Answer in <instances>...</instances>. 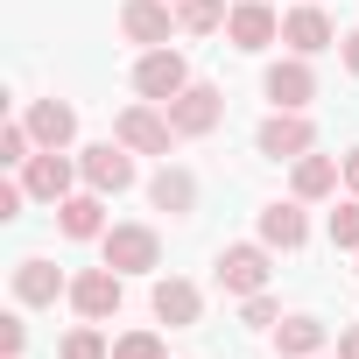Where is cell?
Returning <instances> with one entry per match:
<instances>
[{
	"label": "cell",
	"instance_id": "obj_1",
	"mask_svg": "<svg viewBox=\"0 0 359 359\" xmlns=\"http://www.w3.org/2000/svg\"><path fill=\"white\" fill-rule=\"evenodd\" d=\"M268 240H240V247H226L219 254V289L226 296H261L268 289Z\"/></svg>",
	"mask_w": 359,
	"mask_h": 359
},
{
	"label": "cell",
	"instance_id": "obj_2",
	"mask_svg": "<svg viewBox=\"0 0 359 359\" xmlns=\"http://www.w3.org/2000/svg\"><path fill=\"white\" fill-rule=\"evenodd\" d=\"M219 120H226V92H219V85H184V92L169 99V127L184 134V141H198V134H212Z\"/></svg>",
	"mask_w": 359,
	"mask_h": 359
},
{
	"label": "cell",
	"instance_id": "obj_3",
	"mask_svg": "<svg viewBox=\"0 0 359 359\" xmlns=\"http://www.w3.org/2000/svg\"><path fill=\"white\" fill-rule=\"evenodd\" d=\"M113 141H127L134 155H169L184 134H176V127H169V113H155V106H127V113L113 120Z\"/></svg>",
	"mask_w": 359,
	"mask_h": 359
},
{
	"label": "cell",
	"instance_id": "obj_4",
	"mask_svg": "<svg viewBox=\"0 0 359 359\" xmlns=\"http://www.w3.org/2000/svg\"><path fill=\"white\" fill-rule=\"evenodd\" d=\"M99 254H106V268H120V275H148V268L162 261V240H155L148 226H113V233L99 240Z\"/></svg>",
	"mask_w": 359,
	"mask_h": 359
},
{
	"label": "cell",
	"instance_id": "obj_5",
	"mask_svg": "<svg viewBox=\"0 0 359 359\" xmlns=\"http://www.w3.org/2000/svg\"><path fill=\"white\" fill-rule=\"evenodd\" d=\"M184 85H191V64L176 57L169 43H162V50H148V57L134 64V92H141V99H162V106H169Z\"/></svg>",
	"mask_w": 359,
	"mask_h": 359
},
{
	"label": "cell",
	"instance_id": "obj_6",
	"mask_svg": "<svg viewBox=\"0 0 359 359\" xmlns=\"http://www.w3.org/2000/svg\"><path fill=\"white\" fill-rule=\"evenodd\" d=\"M254 148H261V155H275V162H296V155H310V148H317V127H310L303 113H275V120H261Z\"/></svg>",
	"mask_w": 359,
	"mask_h": 359
},
{
	"label": "cell",
	"instance_id": "obj_7",
	"mask_svg": "<svg viewBox=\"0 0 359 359\" xmlns=\"http://www.w3.org/2000/svg\"><path fill=\"white\" fill-rule=\"evenodd\" d=\"M78 169H85V184H92L99 198H106V191H127V184H134V148H127V141H99V148H85Z\"/></svg>",
	"mask_w": 359,
	"mask_h": 359
},
{
	"label": "cell",
	"instance_id": "obj_8",
	"mask_svg": "<svg viewBox=\"0 0 359 359\" xmlns=\"http://www.w3.org/2000/svg\"><path fill=\"white\" fill-rule=\"evenodd\" d=\"M226 36H233V50H268V43H282V15L268 0H240L226 15Z\"/></svg>",
	"mask_w": 359,
	"mask_h": 359
},
{
	"label": "cell",
	"instance_id": "obj_9",
	"mask_svg": "<svg viewBox=\"0 0 359 359\" xmlns=\"http://www.w3.org/2000/svg\"><path fill=\"white\" fill-rule=\"evenodd\" d=\"M71 310H78L85 324L113 317V310H120V268H85V275L71 282Z\"/></svg>",
	"mask_w": 359,
	"mask_h": 359
},
{
	"label": "cell",
	"instance_id": "obj_10",
	"mask_svg": "<svg viewBox=\"0 0 359 359\" xmlns=\"http://www.w3.org/2000/svg\"><path fill=\"white\" fill-rule=\"evenodd\" d=\"M169 29H176L169 0H127V8H120V36H127V43H148V50H162V43H169Z\"/></svg>",
	"mask_w": 359,
	"mask_h": 359
},
{
	"label": "cell",
	"instance_id": "obj_11",
	"mask_svg": "<svg viewBox=\"0 0 359 359\" xmlns=\"http://www.w3.org/2000/svg\"><path fill=\"white\" fill-rule=\"evenodd\" d=\"M22 184H29V198L64 205V198H71V162H64L57 148H43V155H29V162H22Z\"/></svg>",
	"mask_w": 359,
	"mask_h": 359
},
{
	"label": "cell",
	"instance_id": "obj_12",
	"mask_svg": "<svg viewBox=\"0 0 359 359\" xmlns=\"http://www.w3.org/2000/svg\"><path fill=\"white\" fill-rule=\"evenodd\" d=\"M282 43H289L296 57H317V50L338 43V29L324 22V8H289V15H282Z\"/></svg>",
	"mask_w": 359,
	"mask_h": 359
},
{
	"label": "cell",
	"instance_id": "obj_13",
	"mask_svg": "<svg viewBox=\"0 0 359 359\" xmlns=\"http://www.w3.org/2000/svg\"><path fill=\"white\" fill-rule=\"evenodd\" d=\"M268 99H275L282 113H303V106L317 99V71H310L303 57H289V64H275V71H268Z\"/></svg>",
	"mask_w": 359,
	"mask_h": 359
},
{
	"label": "cell",
	"instance_id": "obj_14",
	"mask_svg": "<svg viewBox=\"0 0 359 359\" xmlns=\"http://www.w3.org/2000/svg\"><path fill=\"white\" fill-rule=\"evenodd\" d=\"M15 296L29 303V310H43V303H57V296H71V282L43 261V254H29V261H15Z\"/></svg>",
	"mask_w": 359,
	"mask_h": 359
},
{
	"label": "cell",
	"instance_id": "obj_15",
	"mask_svg": "<svg viewBox=\"0 0 359 359\" xmlns=\"http://www.w3.org/2000/svg\"><path fill=\"white\" fill-rule=\"evenodd\" d=\"M29 134H36V148H71L78 113H71L64 99H36V106H29Z\"/></svg>",
	"mask_w": 359,
	"mask_h": 359
},
{
	"label": "cell",
	"instance_id": "obj_16",
	"mask_svg": "<svg viewBox=\"0 0 359 359\" xmlns=\"http://www.w3.org/2000/svg\"><path fill=\"white\" fill-rule=\"evenodd\" d=\"M57 226H64V240H106V205H99V191L64 198V205H57Z\"/></svg>",
	"mask_w": 359,
	"mask_h": 359
},
{
	"label": "cell",
	"instance_id": "obj_17",
	"mask_svg": "<svg viewBox=\"0 0 359 359\" xmlns=\"http://www.w3.org/2000/svg\"><path fill=\"white\" fill-rule=\"evenodd\" d=\"M198 310H205V296L191 289V282H155V317L169 324V331H184V324H198Z\"/></svg>",
	"mask_w": 359,
	"mask_h": 359
},
{
	"label": "cell",
	"instance_id": "obj_18",
	"mask_svg": "<svg viewBox=\"0 0 359 359\" xmlns=\"http://www.w3.org/2000/svg\"><path fill=\"white\" fill-rule=\"evenodd\" d=\"M148 198H155V212H169V219H184V212L198 205V176H191V169H162L155 184H148Z\"/></svg>",
	"mask_w": 359,
	"mask_h": 359
},
{
	"label": "cell",
	"instance_id": "obj_19",
	"mask_svg": "<svg viewBox=\"0 0 359 359\" xmlns=\"http://www.w3.org/2000/svg\"><path fill=\"white\" fill-rule=\"evenodd\" d=\"M261 240H268V247H282V254H289V247H303V240H310L303 205H268V212H261Z\"/></svg>",
	"mask_w": 359,
	"mask_h": 359
},
{
	"label": "cell",
	"instance_id": "obj_20",
	"mask_svg": "<svg viewBox=\"0 0 359 359\" xmlns=\"http://www.w3.org/2000/svg\"><path fill=\"white\" fill-rule=\"evenodd\" d=\"M275 345H282V359H317L324 352V324L317 317H282L275 324Z\"/></svg>",
	"mask_w": 359,
	"mask_h": 359
},
{
	"label": "cell",
	"instance_id": "obj_21",
	"mask_svg": "<svg viewBox=\"0 0 359 359\" xmlns=\"http://www.w3.org/2000/svg\"><path fill=\"white\" fill-rule=\"evenodd\" d=\"M338 191V162L331 155H296V198H331Z\"/></svg>",
	"mask_w": 359,
	"mask_h": 359
},
{
	"label": "cell",
	"instance_id": "obj_22",
	"mask_svg": "<svg viewBox=\"0 0 359 359\" xmlns=\"http://www.w3.org/2000/svg\"><path fill=\"white\" fill-rule=\"evenodd\" d=\"M226 0H176V29L184 36H212V29H226Z\"/></svg>",
	"mask_w": 359,
	"mask_h": 359
},
{
	"label": "cell",
	"instance_id": "obj_23",
	"mask_svg": "<svg viewBox=\"0 0 359 359\" xmlns=\"http://www.w3.org/2000/svg\"><path fill=\"white\" fill-rule=\"evenodd\" d=\"M113 359H169V352L155 331H127V338H113Z\"/></svg>",
	"mask_w": 359,
	"mask_h": 359
},
{
	"label": "cell",
	"instance_id": "obj_24",
	"mask_svg": "<svg viewBox=\"0 0 359 359\" xmlns=\"http://www.w3.org/2000/svg\"><path fill=\"white\" fill-rule=\"evenodd\" d=\"M331 247H359V198L331 212Z\"/></svg>",
	"mask_w": 359,
	"mask_h": 359
},
{
	"label": "cell",
	"instance_id": "obj_25",
	"mask_svg": "<svg viewBox=\"0 0 359 359\" xmlns=\"http://www.w3.org/2000/svg\"><path fill=\"white\" fill-rule=\"evenodd\" d=\"M29 120H15V127H0V162H29Z\"/></svg>",
	"mask_w": 359,
	"mask_h": 359
},
{
	"label": "cell",
	"instance_id": "obj_26",
	"mask_svg": "<svg viewBox=\"0 0 359 359\" xmlns=\"http://www.w3.org/2000/svg\"><path fill=\"white\" fill-rule=\"evenodd\" d=\"M64 359H113V352H106L99 331H71V338H64Z\"/></svg>",
	"mask_w": 359,
	"mask_h": 359
},
{
	"label": "cell",
	"instance_id": "obj_27",
	"mask_svg": "<svg viewBox=\"0 0 359 359\" xmlns=\"http://www.w3.org/2000/svg\"><path fill=\"white\" fill-rule=\"evenodd\" d=\"M254 331H268V324H282V310H275V296H247V310H240Z\"/></svg>",
	"mask_w": 359,
	"mask_h": 359
},
{
	"label": "cell",
	"instance_id": "obj_28",
	"mask_svg": "<svg viewBox=\"0 0 359 359\" xmlns=\"http://www.w3.org/2000/svg\"><path fill=\"white\" fill-rule=\"evenodd\" d=\"M22 338H29V324H22V317H0V352H8V359L22 352Z\"/></svg>",
	"mask_w": 359,
	"mask_h": 359
},
{
	"label": "cell",
	"instance_id": "obj_29",
	"mask_svg": "<svg viewBox=\"0 0 359 359\" xmlns=\"http://www.w3.org/2000/svg\"><path fill=\"white\" fill-rule=\"evenodd\" d=\"M22 198H29V184H0V219H22Z\"/></svg>",
	"mask_w": 359,
	"mask_h": 359
},
{
	"label": "cell",
	"instance_id": "obj_30",
	"mask_svg": "<svg viewBox=\"0 0 359 359\" xmlns=\"http://www.w3.org/2000/svg\"><path fill=\"white\" fill-rule=\"evenodd\" d=\"M338 57H345V71L359 78V29H352V36H338Z\"/></svg>",
	"mask_w": 359,
	"mask_h": 359
},
{
	"label": "cell",
	"instance_id": "obj_31",
	"mask_svg": "<svg viewBox=\"0 0 359 359\" xmlns=\"http://www.w3.org/2000/svg\"><path fill=\"white\" fill-rule=\"evenodd\" d=\"M338 359H359V324H352V331H338Z\"/></svg>",
	"mask_w": 359,
	"mask_h": 359
},
{
	"label": "cell",
	"instance_id": "obj_32",
	"mask_svg": "<svg viewBox=\"0 0 359 359\" xmlns=\"http://www.w3.org/2000/svg\"><path fill=\"white\" fill-rule=\"evenodd\" d=\"M345 184H352V198H359V148L345 155Z\"/></svg>",
	"mask_w": 359,
	"mask_h": 359
}]
</instances>
